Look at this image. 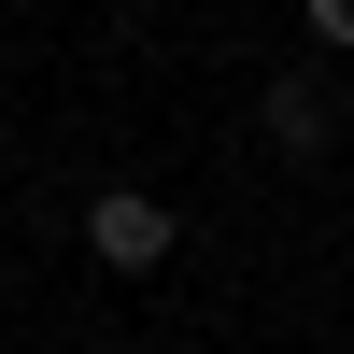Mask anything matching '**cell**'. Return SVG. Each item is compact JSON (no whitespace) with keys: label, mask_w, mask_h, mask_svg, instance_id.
<instances>
[{"label":"cell","mask_w":354,"mask_h":354,"mask_svg":"<svg viewBox=\"0 0 354 354\" xmlns=\"http://www.w3.org/2000/svg\"><path fill=\"white\" fill-rule=\"evenodd\" d=\"M312 15V43H354V0H298Z\"/></svg>","instance_id":"obj_3"},{"label":"cell","mask_w":354,"mask_h":354,"mask_svg":"<svg viewBox=\"0 0 354 354\" xmlns=\"http://www.w3.org/2000/svg\"><path fill=\"white\" fill-rule=\"evenodd\" d=\"M170 241H185V213H170V198L156 185H100V198H85V255H100V270H170Z\"/></svg>","instance_id":"obj_1"},{"label":"cell","mask_w":354,"mask_h":354,"mask_svg":"<svg viewBox=\"0 0 354 354\" xmlns=\"http://www.w3.org/2000/svg\"><path fill=\"white\" fill-rule=\"evenodd\" d=\"M255 128H270V156H326V142H340V85H326V71L270 85V100H255Z\"/></svg>","instance_id":"obj_2"}]
</instances>
